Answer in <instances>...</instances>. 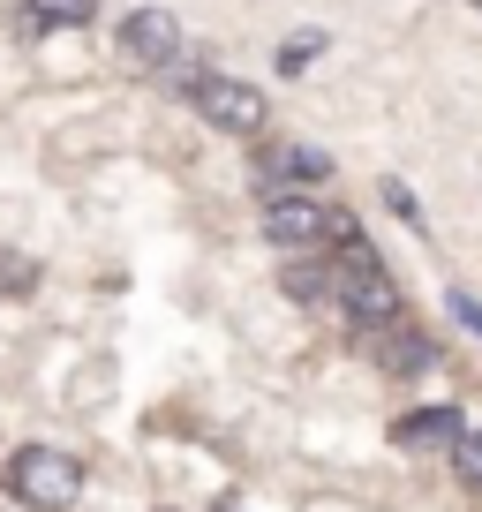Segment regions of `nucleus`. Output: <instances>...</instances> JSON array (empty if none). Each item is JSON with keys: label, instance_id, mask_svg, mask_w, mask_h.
Wrapping results in <instances>:
<instances>
[{"label": "nucleus", "instance_id": "obj_1", "mask_svg": "<svg viewBox=\"0 0 482 512\" xmlns=\"http://www.w3.org/2000/svg\"><path fill=\"white\" fill-rule=\"evenodd\" d=\"M332 302L347 309L362 332H392V324H400V287H392V272L362 241H347V264L332 272Z\"/></svg>", "mask_w": 482, "mask_h": 512}, {"label": "nucleus", "instance_id": "obj_2", "mask_svg": "<svg viewBox=\"0 0 482 512\" xmlns=\"http://www.w3.org/2000/svg\"><path fill=\"white\" fill-rule=\"evenodd\" d=\"M8 490H16L31 512H76L83 460H76V452H61V445H23L16 460H8Z\"/></svg>", "mask_w": 482, "mask_h": 512}, {"label": "nucleus", "instance_id": "obj_3", "mask_svg": "<svg viewBox=\"0 0 482 512\" xmlns=\"http://www.w3.org/2000/svg\"><path fill=\"white\" fill-rule=\"evenodd\" d=\"M196 113H204L211 128H226V136H257L264 128V91L241 76H204L196 83Z\"/></svg>", "mask_w": 482, "mask_h": 512}, {"label": "nucleus", "instance_id": "obj_4", "mask_svg": "<svg viewBox=\"0 0 482 512\" xmlns=\"http://www.w3.org/2000/svg\"><path fill=\"white\" fill-rule=\"evenodd\" d=\"M121 61H129V68H151V76H159V68H174V61H181V23L166 16V8H136V16L121 23Z\"/></svg>", "mask_w": 482, "mask_h": 512}, {"label": "nucleus", "instance_id": "obj_5", "mask_svg": "<svg viewBox=\"0 0 482 512\" xmlns=\"http://www.w3.org/2000/svg\"><path fill=\"white\" fill-rule=\"evenodd\" d=\"M332 204H317V196H294V189H279L272 204H264V234L279 241V249H309V241H324L332 234Z\"/></svg>", "mask_w": 482, "mask_h": 512}, {"label": "nucleus", "instance_id": "obj_6", "mask_svg": "<svg viewBox=\"0 0 482 512\" xmlns=\"http://www.w3.org/2000/svg\"><path fill=\"white\" fill-rule=\"evenodd\" d=\"M460 437H467L460 407H415V415L392 422V445H407V452H437V445H460Z\"/></svg>", "mask_w": 482, "mask_h": 512}, {"label": "nucleus", "instance_id": "obj_7", "mask_svg": "<svg viewBox=\"0 0 482 512\" xmlns=\"http://www.w3.org/2000/svg\"><path fill=\"white\" fill-rule=\"evenodd\" d=\"M257 166H264V181H324V174H332V159L309 151V144H272Z\"/></svg>", "mask_w": 482, "mask_h": 512}, {"label": "nucleus", "instance_id": "obj_8", "mask_svg": "<svg viewBox=\"0 0 482 512\" xmlns=\"http://www.w3.org/2000/svg\"><path fill=\"white\" fill-rule=\"evenodd\" d=\"M91 16H98V0H23L31 31H83Z\"/></svg>", "mask_w": 482, "mask_h": 512}, {"label": "nucleus", "instance_id": "obj_9", "mask_svg": "<svg viewBox=\"0 0 482 512\" xmlns=\"http://www.w3.org/2000/svg\"><path fill=\"white\" fill-rule=\"evenodd\" d=\"M377 362L400 369V377L407 369H430V339H415L407 324H392V332H377Z\"/></svg>", "mask_w": 482, "mask_h": 512}, {"label": "nucleus", "instance_id": "obj_10", "mask_svg": "<svg viewBox=\"0 0 482 512\" xmlns=\"http://www.w3.org/2000/svg\"><path fill=\"white\" fill-rule=\"evenodd\" d=\"M324 53V31H309V38H287V53H279V68H287V76H302L309 61H317Z\"/></svg>", "mask_w": 482, "mask_h": 512}, {"label": "nucleus", "instance_id": "obj_11", "mask_svg": "<svg viewBox=\"0 0 482 512\" xmlns=\"http://www.w3.org/2000/svg\"><path fill=\"white\" fill-rule=\"evenodd\" d=\"M452 460H460V475H467V482L482 490V430H467L460 445H452Z\"/></svg>", "mask_w": 482, "mask_h": 512}, {"label": "nucleus", "instance_id": "obj_12", "mask_svg": "<svg viewBox=\"0 0 482 512\" xmlns=\"http://www.w3.org/2000/svg\"><path fill=\"white\" fill-rule=\"evenodd\" d=\"M385 204H392V219L422 226V204H415V196H407V181H385Z\"/></svg>", "mask_w": 482, "mask_h": 512}, {"label": "nucleus", "instance_id": "obj_13", "mask_svg": "<svg viewBox=\"0 0 482 512\" xmlns=\"http://www.w3.org/2000/svg\"><path fill=\"white\" fill-rule=\"evenodd\" d=\"M452 317H460V324H467V332H475V339H482V302H475V294H467V287H452Z\"/></svg>", "mask_w": 482, "mask_h": 512}, {"label": "nucleus", "instance_id": "obj_14", "mask_svg": "<svg viewBox=\"0 0 482 512\" xmlns=\"http://www.w3.org/2000/svg\"><path fill=\"white\" fill-rule=\"evenodd\" d=\"M211 512H249V505H234V497H226V505H211Z\"/></svg>", "mask_w": 482, "mask_h": 512}, {"label": "nucleus", "instance_id": "obj_15", "mask_svg": "<svg viewBox=\"0 0 482 512\" xmlns=\"http://www.w3.org/2000/svg\"><path fill=\"white\" fill-rule=\"evenodd\" d=\"M475 8H482V0H475Z\"/></svg>", "mask_w": 482, "mask_h": 512}]
</instances>
